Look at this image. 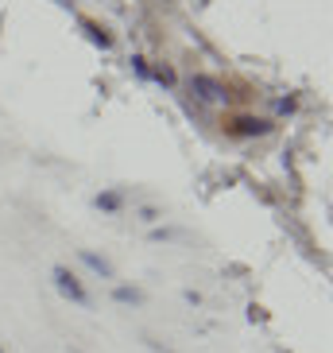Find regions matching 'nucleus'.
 <instances>
[{
	"mask_svg": "<svg viewBox=\"0 0 333 353\" xmlns=\"http://www.w3.org/2000/svg\"><path fill=\"white\" fill-rule=\"evenodd\" d=\"M74 353H78V350H74Z\"/></svg>",
	"mask_w": 333,
	"mask_h": 353,
	"instance_id": "obj_12",
	"label": "nucleus"
},
{
	"mask_svg": "<svg viewBox=\"0 0 333 353\" xmlns=\"http://www.w3.org/2000/svg\"><path fill=\"white\" fill-rule=\"evenodd\" d=\"M85 32H89V39H94L97 47H105V51L113 47V35H109V32H101V28H94V23H85Z\"/></svg>",
	"mask_w": 333,
	"mask_h": 353,
	"instance_id": "obj_7",
	"label": "nucleus"
},
{
	"mask_svg": "<svg viewBox=\"0 0 333 353\" xmlns=\"http://www.w3.org/2000/svg\"><path fill=\"white\" fill-rule=\"evenodd\" d=\"M120 206H125V194H120V190H105V194H97V210H105V214H116Z\"/></svg>",
	"mask_w": 333,
	"mask_h": 353,
	"instance_id": "obj_5",
	"label": "nucleus"
},
{
	"mask_svg": "<svg viewBox=\"0 0 333 353\" xmlns=\"http://www.w3.org/2000/svg\"><path fill=\"white\" fill-rule=\"evenodd\" d=\"M82 264H85V268H94L101 280H113V264H109L105 256H97V252H85L82 249Z\"/></svg>",
	"mask_w": 333,
	"mask_h": 353,
	"instance_id": "obj_4",
	"label": "nucleus"
},
{
	"mask_svg": "<svg viewBox=\"0 0 333 353\" xmlns=\"http://www.w3.org/2000/svg\"><path fill=\"white\" fill-rule=\"evenodd\" d=\"M151 78H155V82H163V85H175V70H171V66H159V70H151Z\"/></svg>",
	"mask_w": 333,
	"mask_h": 353,
	"instance_id": "obj_8",
	"label": "nucleus"
},
{
	"mask_svg": "<svg viewBox=\"0 0 333 353\" xmlns=\"http://www.w3.org/2000/svg\"><path fill=\"white\" fill-rule=\"evenodd\" d=\"M190 94L198 97V101L221 105V101H225V85L213 82V78H206V74H194V78H190Z\"/></svg>",
	"mask_w": 333,
	"mask_h": 353,
	"instance_id": "obj_2",
	"label": "nucleus"
},
{
	"mask_svg": "<svg viewBox=\"0 0 333 353\" xmlns=\"http://www.w3.org/2000/svg\"><path fill=\"white\" fill-rule=\"evenodd\" d=\"M294 109V97H279V113H291Z\"/></svg>",
	"mask_w": 333,
	"mask_h": 353,
	"instance_id": "obj_10",
	"label": "nucleus"
},
{
	"mask_svg": "<svg viewBox=\"0 0 333 353\" xmlns=\"http://www.w3.org/2000/svg\"><path fill=\"white\" fill-rule=\"evenodd\" d=\"M113 299L116 303H132L136 307V303H144V291L140 288H113Z\"/></svg>",
	"mask_w": 333,
	"mask_h": 353,
	"instance_id": "obj_6",
	"label": "nucleus"
},
{
	"mask_svg": "<svg viewBox=\"0 0 333 353\" xmlns=\"http://www.w3.org/2000/svg\"><path fill=\"white\" fill-rule=\"evenodd\" d=\"M268 121H260V117H240V121H233V125H229V132L233 136H264V132H268Z\"/></svg>",
	"mask_w": 333,
	"mask_h": 353,
	"instance_id": "obj_3",
	"label": "nucleus"
},
{
	"mask_svg": "<svg viewBox=\"0 0 333 353\" xmlns=\"http://www.w3.org/2000/svg\"><path fill=\"white\" fill-rule=\"evenodd\" d=\"M51 280H54V288L63 291V295H66L70 303H78V307H89V303H94V299H89V291H85L82 283H78V276H74L70 268H63V264H58V268L51 272Z\"/></svg>",
	"mask_w": 333,
	"mask_h": 353,
	"instance_id": "obj_1",
	"label": "nucleus"
},
{
	"mask_svg": "<svg viewBox=\"0 0 333 353\" xmlns=\"http://www.w3.org/2000/svg\"><path fill=\"white\" fill-rule=\"evenodd\" d=\"M132 70L140 74V78H151V70H147V63H144V59H132Z\"/></svg>",
	"mask_w": 333,
	"mask_h": 353,
	"instance_id": "obj_9",
	"label": "nucleus"
},
{
	"mask_svg": "<svg viewBox=\"0 0 333 353\" xmlns=\"http://www.w3.org/2000/svg\"><path fill=\"white\" fill-rule=\"evenodd\" d=\"M58 4H63V8H70V4H74V0H58Z\"/></svg>",
	"mask_w": 333,
	"mask_h": 353,
	"instance_id": "obj_11",
	"label": "nucleus"
},
{
	"mask_svg": "<svg viewBox=\"0 0 333 353\" xmlns=\"http://www.w3.org/2000/svg\"><path fill=\"white\" fill-rule=\"evenodd\" d=\"M0 353H4V350H0Z\"/></svg>",
	"mask_w": 333,
	"mask_h": 353,
	"instance_id": "obj_13",
	"label": "nucleus"
}]
</instances>
